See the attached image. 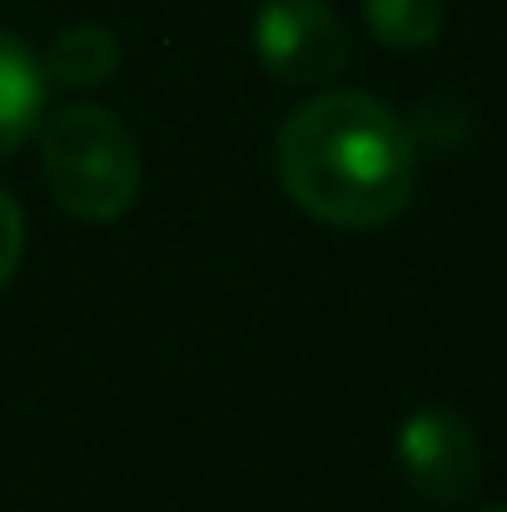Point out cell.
<instances>
[{
    "label": "cell",
    "mask_w": 507,
    "mask_h": 512,
    "mask_svg": "<svg viewBox=\"0 0 507 512\" xmlns=\"http://www.w3.org/2000/svg\"><path fill=\"white\" fill-rule=\"evenodd\" d=\"M284 194L334 229H383L418 189V135L363 90H329L299 105L279 140Z\"/></svg>",
    "instance_id": "cell-1"
},
{
    "label": "cell",
    "mask_w": 507,
    "mask_h": 512,
    "mask_svg": "<svg viewBox=\"0 0 507 512\" xmlns=\"http://www.w3.org/2000/svg\"><path fill=\"white\" fill-rule=\"evenodd\" d=\"M478 512H507V503H493V508H478Z\"/></svg>",
    "instance_id": "cell-9"
},
{
    "label": "cell",
    "mask_w": 507,
    "mask_h": 512,
    "mask_svg": "<svg viewBox=\"0 0 507 512\" xmlns=\"http://www.w3.org/2000/svg\"><path fill=\"white\" fill-rule=\"evenodd\" d=\"M40 170L55 204L75 219L110 224L140 194V145L105 105H65L40 140Z\"/></svg>",
    "instance_id": "cell-2"
},
{
    "label": "cell",
    "mask_w": 507,
    "mask_h": 512,
    "mask_svg": "<svg viewBox=\"0 0 507 512\" xmlns=\"http://www.w3.org/2000/svg\"><path fill=\"white\" fill-rule=\"evenodd\" d=\"M45 80L65 90H95L120 70V40L105 25H65L45 50Z\"/></svg>",
    "instance_id": "cell-6"
},
{
    "label": "cell",
    "mask_w": 507,
    "mask_h": 512,
    "mask_svg": "<svg viewBox=\"0 0 507 512\" xmlns=\"http://www.w3.org/2000/svg\"><path fill=\"white\" fill-rule=\"evenodd\" d=\"M254 50L279 85H329L348 65V30L329 0H264Z\"/></svg>",
    "instance_id": "cell-3"
},
{
    "label": "cell",
    "mask_w": 507,
    "mask_h": 512,
    "mask_svg": "<svg viewBox=\"0 0 507 512\" xmlns=\"http://www.w3.org/2000/svg\"><path fill=\"white\" fill-rule=\"evenodd\" d=\"M20 254H25V214H20L15 194L0 184V289L20 269Z\"/></svg>",
    "instance_id": "cell-8"
},
{
    "label": "cell",
    "mask_w": 507,
    "mask_h": 512,
    "mask_svg": "<svg viewBox=\"0 0 507 512\" xmlns=\"http://www.w3.org/2000/svg\"><path fill=\"white\" fill-rule=\"evenodd\" d=\"M363 20L378 45L388 50H423L443 35L448 5L443 0H363Z\"/></svg>",
    "instance_id": "cell-7"
},
{
    "label": "cell",
    "mask_w": 507,
    "mask_h": 512,
    "mask_svg": "<svg viewBox=\"0 0 507 512\" xmlns=\"http://www.w3.org/2000/svg\"><path fill=\"white\" fill-rule=\"evenodd\" d=\"M398 463L403 478L428 503H463L483 478V448L463 413L453 408H418L398 428Z\"/></svg>",
    "instance_id": "cell-4"
},
{
    "label": "cell",
    "mask_w": 507,
    "mask_h": 512,
    "mask_svg": "<svg viewBox=\"0 0 507 512\" xmlns=\"http://www.w3.org/2000/svg\"><path fill=\"white\" fill-rule=\"evenodd\" d=\"M45 95H50L45 65L35 60V50L25 40H15L0 25V160L15 155L35 135V125L45 115Z\"/></svg>",
    "instance_id": "cell-5"
}]
</instances>
